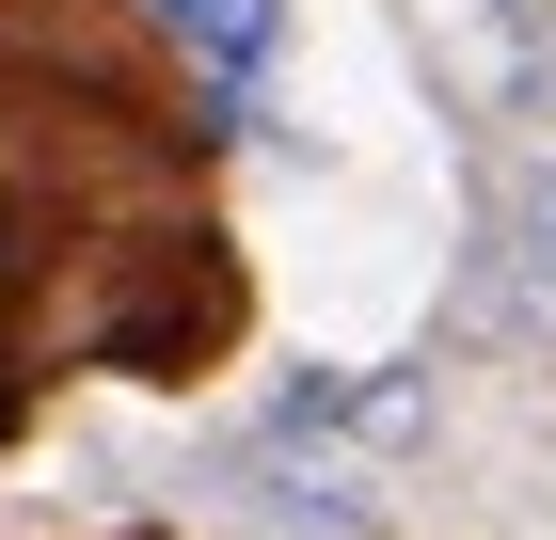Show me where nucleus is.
Returning a JSON list of instances; mask_svg holds the SVG:
<instances>
[{"instance_id":"nucleus-3","label":"nucleus","mask_w":556,"mask_h":540,"mask_svg":"<svg viewBox=\"0 0 556 540\" xmlns=\"http://www.w3.org/2000/svg\"><path fill=\"white\" fill-rule=\"evenodd\" d=\"M525 254H541V271H556V160L525 175Z\"/></svg>"},{"instance_id":"nucleus-1","label":"nucleus","mask_w":556,"mask_h":540,"mask_svg":"<svg viewBox=\"0 0 556 540\" xmlns=\"http://www.w3.org/2000/svg\"><path fill=\"white\" fill-rule=\"evenodd\" d=\"M429 429V381H350V366H302L287 398L255 414V445L270 461H302V445H414Z\"/></svg>"},{"instance_id":"nucleus-2","label":"nucleus","mask_w":556,"mask_h":540,"mask_svg":"<svg viewBox=\"0 0 556 540\" xmlns=\"http://www.w3.org/2000/svg\"><path fill=\"white\" fill-rule=\"evenodd\" d=\"M143 16H160V33L191 48V64H207L223 96H255V64L287 48V0H143Z\"/></svg>"}]
</instances>
